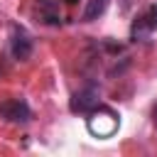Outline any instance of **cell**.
I'll use <instances>...</instances> for the list:
<instances>
[{
    "label": "cell",
    "mask_w": 157,
    "mask_h": 157,
    "mask_svg": "<svg viewBox=\"0 0 157 157\" xmlns=\"http://www.w3.org/2000/svg\"><path fill=\"white\" fill-rule=\"evenodd\" d=\"M118 125H120L118 113L108 105H96L88 113V132L96 137H110L118 130Z\"/></svg>",
    "instance_id": "obj_1"
},
{
    "label": "cell",
    "mask_w": 157,
    "mask_h": 157,
    "mask_svg": "<svg viewBox=\"0 0 157 157\" xmlns=\"http://www.w3.org/2000/svg\"><path fill=\"white\" fill-rule=\"evenodd\" d=\"M0 118L5 123H29L32 110L25 98H5L0 101Z\"/></svg>",
    "instance_id": "obj_2"
},
{
    "label": "cell",
    "mask_w": 157,
    "mask_h": 157,
    "mask_svg": "<svg viewBox=\"0 0 157 157\" xmlns=\"http://www.w3.org/2000/svg\"><path fill=\"white\" fill-rule=\"evenodd\" d=\"M101 103V91L96 86H86L81 91H76L69 101V110L71 113H78V115H88L96 105Z\"/></svg>",
    "instance_id": "obj_3"
},
{
    "label": "cell",
    "mask_w": 157,
    "mask_h": 157,
    "mask_svg": "<svg viewBox=\"0 0 157 157\" xmlns=\"http://www.w3.org/2000/svg\"><path fill=\"white\" fill-rule=\"evenodd\" d=\"M157 29V5H150L130 27V39L132 42H145L150 34Z\"/></svg>",
    "instance_id": "obj_4"
},
{
    "label": "cell",
    "mask_w": 157,
    "mask_h": 157,
    "mask_svg": "<svg viewBox=\"0 0 157 157\" xmlns=\"http://www.w3.org/2000/svg\"><path fill=\"white\" fill-rule=\"evenodd\" d=\"M10 52L17 61H27L32 56V37L20 27L15 25L12 27V37H10Z\"/></svg>",
    "instance_id": "obj_5"
},
{
    "label": "cell",
    "mask_w": 157,
    "mask_h": 157,
    "mask_svg": "<svg viewBox=\"0 0 157 157\" xmlns=\"http://www.w3.org/2000/svg\"><path fill=\"white\" fill-rule=\"evenodd\" d=\"M32 15L37 17V22L42 25H59L61 17H59V7L54 0H34L32 5Z\"/></svg>",
    "instance_id": "obj_6"
},
{
    "label": "cell",
    "mask_w": 157,
    "mask_h": 157,
    "mask_svg": "<svg viewBox=\"0 0 157 157\" xmlns=\"http://www.w3.org/2000/svg\"><path fill=\"white\" fill-rule=\"evenodd\" d=\"M108 2H110V0H88V5H86V10H83V20H86V22L98 20V17L105 12Z\"/></svg>",
    "instance_id": "obj_7"
},
{
    "label": "cell",
    "mask_w": 157,
    "mask_h": 157,
    "mask_svg": "<svg viewBox=\"0 0 157 157\" xmlns=\"http://www.w3.org/2000/svg\"><path fill=\"white\" fill-rule=\"evenodd\" d=\"M152 120H155V125H157V105L152 108Z\"/></svg>",
    "instance_id": "obj_8"
},
{
    "label": "cell",
    "mask_w": 157,
    "mask_h": 157,
    "mask_svg": "<svg viewBox=\"0 0 157 157\" xmlns=\"http://www.w3.org/2000/svg\"><path fill=\"white\" fill-rule=\"evenodd\" d=\"M64 2H69V5H74V2H78V0H64Z\"/></svg>",
    "instance_id": "obj_9"
}]
</instances>
